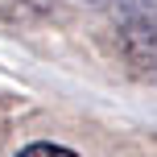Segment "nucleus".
I'll use <instances>...</instances> for the list:
<instances>
[{"label":"nucleus","mask_w":157,"mask_h":157,"mask_svg":"<svg viewBox=\"0 0 157 157\" xmlns=\"http://www.w3.org/2000/svg\"><path fill=\"white\" fill-rule=\"evenodd\" d=\"M124 54L136 71L157 78V17H136L124 25Z\"/></svg>","instance_id":"obj_1"},{"label":"nucleus","mask_w":157,"mask_h":157,"mask_svg":"<svg viewBox=\"0 0 157 157\" xmlns=\"http://www.w3.org/2000/svg\"><path fill=\"white\" fill-rule=\"evenodd\" d=\"M17 157H78L75 149H66V145H50V141H33V145H25Z\"/></svg>","instance_id":"obj_2"}]
</instances>
